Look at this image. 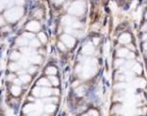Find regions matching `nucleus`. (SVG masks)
<instances>
[{
  "label": "nucleus",
  "mask_w": 147,
  "mask_h": 116,
  "mask_svg": "<svg viewBox=\"0 0 147 116\" xmlns=\"http://www.w3.org/2000/svg\"><path fill=\"white\" fill-rule=\"evenodd\" d=\"M23 14V10L21 8H13L10 9L9 11L6 12L5 16L8 18V20L10 21H15L17 19H18Z\"/></svg>",
  "instance_id": "f257e3e1"
},
{
  "label": "nucleus",
  "mask_w": 147,
  "mask_h": 116,
  "mask_svg": "<svg viewBox=\"0 0 147 116\" xmlns=\"http://www.w3.org/2000/svg\"><path fill=\"white\" fill-rule=\"evenodd\" d=\"M61 39H62V41L65 43V44L68 45L69 48H72V46L74 45V44H75V39L72 38V37H70V36H68V35L62 36Z\"/></svg>",
  "instance_id": "f03ea898"
},
{
  "label": "nucleus",
  "mask_w": 147,
  "mask_h": 116,
  "mask_svg": "<svg viewBox=\"0 0 147 116\" xmlns=\"http://www.w3.org/2000/svg\"><path fill=\"white\" fill-rule=\"evenodd\" d=\"M26 28L28 30L32 31V32H36V31H38L40 29V24H39L37 21H31L29 24L26 26Z\"/></svg>",
  "instance_id": "7ed1b4c3"
},
{
  "label": "nucleus",
  "mask_w": 147,
  "mask_h": 116,
  "mask_svg": "<svg viewBox=\"0 0 147 116\" xmlns=\"http://www.w3.org/2000/svg\"><path fill=\"white\" fill-rule=\"evenodd\" d=\"M11 91H12V93L15 96H17V95L20 94V87L17 86V85H15V86H13L11 88Z\"/></svg>",
  "instance_id": "20e7f679"
},
{
  "label": "nucleus",
  "mask_w": 147,
  "mask_h": 116,
  "mask_svg": "<svg viewBox=\"0 0 147 116\" xmlns=\"http://www.w3.org/2000/svg\"><path fill=\"white\" fill-rule=\"evenodd\" d=\"M30 61H31L32 63H37V64H39V63H41V56H39V55H37V54H33V55L30 57Z\"/></svg>",
  "instance_id": "39448f33"
},
{
  "label": "nucleus",
  "mask_w": 147,
  "mask_h": 116,
  "mask_svg": "<svg viewBox=\"0 0 147 116\" xmlns=\"http://www.w3.org/2000/svg\"><path fill=\"white\" fill-rule=\"evenodd\" d=\"M17 43L19 45H26L28 44V39H26V38H18Z\"/></svg>",
  "instance_id": "423d86ee"
},
{
  "label": "nucleus",
  "mask_w": 147,
  "mask_h": 116,
  "mask_svg": "<svg viewBox=\"0 0 147 116\" xmlns=\"http://www.w3.org/2000/svg\"><path fill=\"white\" fill-rule=\"evenodd\" d=\"M38 85H41V86H45V87H47V86H50L51 84H50V82H48L46 79H45V78H42V79H40L39 80V82H38Z\"/></svg>",
  "instance_id": "0eeeda50"
},
{
  "label": "nucleus",
  "mask_w": 147,
  "mask_h": 116,
  "mask_svg": "<svg viewBox=\"0 0 147 116\" xmlns=\"http://www.w3.org/2000/svg\"><path fill=\"white\" fill-rule=\"evenodd\" d=\"M129 41H130V36L127 35V34L122 35V36L120 37V42H121V43H128Z\"/></svg>",
  "instance_id": "6e6552de"
},
{
  "label": "nucleus",
  "mask_w": 147,
  "mask_h": 116,
  "mask_svg": "<svg viewBox=\"0 0 147 116\" xmlns=\"http://www.w3.org/2000/svg\"><path fill=\"white\" fill-rule=\"evenodd\" d=\"M56 73H57L56 69L53 68V67H48V68L46 69V74H48V75H54V74H56Z\"/></svg>",
  "instance_id": "1a4fd4ad"
},
{
  "label": "nucleus",
  "mask_w": 147,
  "mask_h": 116,
  "mask_svg": "<svg viewBox=\"0 0 147 116\" xmlns=\"http://www.w3.org/2000/svg\"><path fill=\"white\" fill-rule=\"evenodd\" d=\"M19 80L21 81V82H28L29 80H30V77L29 76H27V75H23V76H21V77H19Z\"/></svg>",
  "instance_id": "9d476101"
},
{
  "label": "nucleus",
  "mask_w": 147,
  "mask_h": 116,
  "mask_svg": "<svg viewBox=\"0 0 147 116\" xmlns=\"http://www.w3.org/2000/svg\"><path fill=\"white\" fill-rule=\"evenodd\" d=\"M45 110L46 112H53L55 110V106L52 105H47L45 107Z\"/></svg>",
  "instance_id": "9b49d317"
},
{
  "label": "nucleus",
  "mask_w": 147,
  "mask_h": 116,
  "mask_svg": "<svg viewBox=\"0 0 147 116\" xmlns=\"http://www.w3.org/2000/svg\"><path fill=\"white\" fill-rule=\"evenodd\" d=\"M10 69H11V71H17V70L19 69V65L17 63H12L10 65Z\"/></svg>",
  "instance_id": "f8f14e48"
},
{
  "label": "nucleus",
  "mask_w": 147,
  "mask_h": 116,
  "mask_svg": "<svg viewBox=\"0 0 147 116\" xmlns=\"http://www.w3.org/2000/svg\"><path fill=\"white\" fill-rule=\"evenodd\" d=\"M30 44L33 46V48H37V46H39V45H40V43H39V41H38L37 39H32V41H31Z\"/></svg>",
  "instance_id": "ddd939ff"
},
{
  "label": "nucleus",
  "mask_w": 147,
  "mask_h": 116,
  "mask_svg": "<svg viewBox=\"0 0 147 116\" xmlns=\"http://www.w3.org/2000/svg\"><path fill=\"white\" fill-rule=\"evenodd\" d=\"M128 53V50H124V49H122L120 50H118V55L119 56H126Z\"/></svg>",
  "instance_id": "4468645a"
},
{
  "label": "nucleus",
  "mask_w": 147,
  "mask_h": 116,
  "mask_svg": "<svg viewBox=\"0 0 147 116\" xmlns=\"http://www.w3.org/2000/svg\"><path fill=\"white\" fill-rule=\"evenodd\" d=\"M20 58V54L17 53V52H13L12 55H11V59L13 60H17V59H19Z\"/></svg>",
  "instance_id": "2eb2a0df"
},
{
  "label": "nucleus",
  "mask_w": 147,
  "mask_h": 116,
  "mask_svg": "<svg viewBox=\"0 0 147 116\" xmlns=\"http://www.w3.org/2000/svg\"><path fill=\"white\" fill-rule=\"evenodd\" d=\"M133 70L135 72H136V73H141V67L138 65V64H136L135 66H134V68H133Z\"/></svg>",
  "instance_id": "dca6fc26"
},
{
  "label": "nucleus",
  "mask_w": 147,
  "mask_h": 116,
  "mask_svg": "<svg viewBox=\"0 0 147 116\" xmlns=\"http://www.w3.org/2000/svg\"><path fill=\"white\" fill-rule=\"evenodd\" d=\"M39 38H40L41 42H43V43H45L46 42V36H45V33H40L39 34Z\"/></svg>",
  "instance_id": "f3484780"
},
{
  "label": "nucleus",
  "mask_w": 147,
  "mask_h": 116,
  "mask_svg": "<svg viewBox=\"0 0 147 116\" xmlns=\"http://www.w3.org/2000/svg\"><path fill=\"white\" fill-rule=\"evenodd\" d=\"M40 92H41V88H35V89H33V95H35V96H40Z\"/></svg>",
  "instance_id": "a211bd4d"
},
{
  "label": "nucleus",
  "mask_w": 147,
  "mask_h": 116,
  "mask_svg": "<svg viewBox=\"0 0 147 116\" xmlns=\"http://www.w3.org/2000/svg\"><path fill=\"white\" fill-rule=\"evenodd\" d=\"M50 79H51V81L52 82L53 85H57V84H58V79H57L56 77H50Z\"/></svg>",
  "instance_id": "6ab92c4d"
},
{
  "label": "nucleus",
  "mask_w": 147,
  "mask_h": 116,
  "mask_svg": "<svg viewBox=\"0 0 147 116\" xmlns=\"http://www.w3.org/2000/svg\"><path fill=\"white\" fill-rule=\"evenodd\" d=\"M57 99L56 98H51V99H45L44 102H47V103H52V102H56Z\"/></svg>",
  "instance_id": "aec40b11"
},
{
  "label": "nucleus",
  "mask_w": 147,
  "mask_h": 116,
  "mask_svg": "<svg viewBox=\"0 0 147 116\" xmlns=\"http://www.w3.org/2000/svg\"><path fill=\"white\" fill-rule=\"evenodd\" d=\"M24 37H26L27 39H28V38L33 39V38H34V35H33V34H30V33H24Z\"/></svg>",
  "instance_id": "412c9836"
},
{
  "label": "nucleus",
  "mask_w": 147,
  "mask_h": 116,
  "mask_svg": "<svg viewBox=\"0 0 147 116\" xmlns=\"http://www.w3.org/2000/svg\"><path fill=\"white\" fill-rule=\"evenodd\" d=\"M121 64H123V60H116V62H115V66L116 67H118Z\"/></svg>",
  "instance_id": "4be33fe9"
},
{
  "label": "nucleus",
  "mask_w": 147,
  "mask_h": 116,
  "mask_svg": "<svg viewBox=\"0 0 147 116\" xmlns=\"http://www.w3.org/2000/svg\"><path fill=\"white\" fill-rule=\"evenodd\" d=\"M30 74H33V73H35L36 72V68H34V67H31L30 69H29V71H28Z\"/></svg>",
  "instance_id": "5701e85b"
},
{
  "label": "nucleus",
  "mask_w": 147,
  "mask_h": 116,
  "mask_svg": "<svg viewBox=\"0 0 147 116\" xmlns=\"http://www.w3.org/2000/svg\"><path fill=\"white\" fill-rule=\"evenodd\" d=\"M58 46H59V49H60V50H65V48H64V44H61V43H59V44H58Z\"/></svg>",
  "instance_id": "b1692460"
},
{
  "label": "nucleus",
  "mask_w": 147,
  "mask_h": 116,
  "mask_svg": "<svg viewBox=\"0 0 147 116\" xmlns=\"http://www.w3.org/2000/svg\"><path fill=\"white\" fill-rule=\"evenodd\" d=\"M17 3L19 4V5H22L24 3V0H17Z\"/></svg>",
  "instance_id": "393cba45"
},
{
  "label": "nucleus",
  "mask_w": 147,
  "mask_h": 116,
  "mask_svg": "<svg viewBox=\"0 0 147 116\" xmlns=\"http://www.w3.org/2000/svg\"><path fill=\"white\" fill-rule=\"evenodd\" d=\"M64 1V0H54V2L56 3V4H60V3H62Z\"/></svg>",
  "instance_id": "a878e982"
},
{
  "label": "nucleus",
  "mask_w": 147,
  "mask_h": 116,
  "mask_svg": "<svg viewBox=\"0 0 147 116\" xmlns=\"http://www.w3.org/2000/svg\"><path fill=\"white\" fill-rule=\"evenodd\" d=\"M128 57H129V58H134V57H135V54H134V53H129Z\"/></svg>",
  "instance_id": "bb28decb"
},
{
  "label": "nucleus",
  "mask_w": 147,
  "mask_h": 116,
  "mask_svg": "<svg viewBox=\"0 0 147 116\" xmlns=\"http://www.w3.org/2000/svg\"><path fill=\"white\" fill-rule=\"evenodd\" d=\"M15 82H16L17 84H20V82H21V81H20L19 79H16V80H15Z\"/></svg>",
  "instance_id": "cd10ccee"
},
{
  "label": "nucleus",
  "mask_w": 147,
  "mask_h": 116,
  "mask_svg": "<svg viewBox=\"0 0 147 116\" xmlns=\"http://www.w3.org/2000/svg\"><path fill=\"white\" fill-rule=\"evenodd\" d=\"M1 19H2V17H0V25H1V24H4V21H2Z\"/></svg>",
  "instance_id": "c85d7f7f"
},
{
  "label": "nucleus",
  "mask_w": 147,
  "mask_h": 116,
  "mask_svg": "<svg viewBox=\"0 0 147 116\" xmlns=\"http://www.w3.org/2000/svg\"><path fill=\"white\" fill-rule=\"evenodd\" d=\"M143 40H147V34H145V35L143 36Z\"/></svg>",
  "instance_id": "c756f323"
},
{
  "label": "nucleus",
  "mask_w": 147,
  "mask_h": 116,
  "mask_svg": "<svg viewBox=\"0 0 147 116\" xmlns=\"http://www.w3.org/2000/svg\"><path fill=\"white\" fill-rule=\"evenodd\" d=\"M144 49H145V50H147V44H144Z\"/></svg>",
  "instance_id": "7c9ffc66"
}]
</instances>
